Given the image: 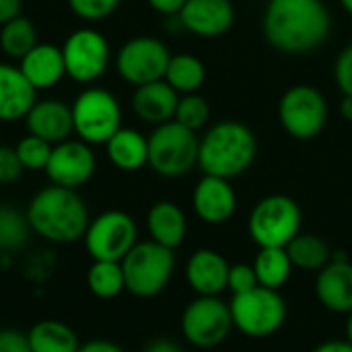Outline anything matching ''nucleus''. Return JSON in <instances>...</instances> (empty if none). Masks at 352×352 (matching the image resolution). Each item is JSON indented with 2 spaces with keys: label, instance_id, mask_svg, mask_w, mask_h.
Listing matches in <instances>:
<instances>
[{
  "label": "nucleus",
  "instance_id": "5701e85b",
  "mask_svg": "<svg viewBox=\"0 0 352 352\" xmlns=\"http://www.w3.org/2000/svg\"><path fill=\"white\" fill-rule=\"evenodd\" d=\"M146 229L155 243L175 250L186 239L188 219L186 212L175 202L159 200L146 212Z\"/></svg>",
  "mask_w": 352,
  "mask_h": 352
},
{
  "label": "nucleus",
  "instance_id": "f3484780",
  "mask_svg": "<svg viewBox=\"0 0 352 352\" xmlns=\"http://www.w3.org/2000/svg\"><path fill=\"white\" fill-rule=\"evenodd\" d=\"M192 208L206 225H225L237 210V194L231 179L202 175L192 194Z\"/></svg>",
  "mask_w": 352,
  "mask_h": 352
},
{
  "label": "nucleus",
  "instance_id": "a19ab883",
  "mask_svg": "<svg viewBox=\"0 0 352 352\" xmlns=\"http://www.w3.org/2000/svg\"><path fill=\"white\" fill-rule=\"evenodd\" d=\"M78 352H126L120 344L105 340V338H95V340H87L80 344Z\"/></svg>",
  "mask_w": 352,
  "mask_h": 352
},
{
  "label": "nucleus",
  "instance_id": "ea45409f",
  "mask_svg": "<svg viewBox=\"0 0 352 352\" xmlns=\"http://www.w3.org/2000/svg\"><path fill=\"white\" fill-rule=\"evenodd\" d=\"M146 4L163 16H177L186 0H146Z\"/></svg>",
  "mask_w": 352,
  "mask_h": 352
},
{
  "label": "nucleus",
  "instance_id": "0eeeda50",
  "mask_svg": "<svg viewBox=\"0 0 352 352\" xmlns=\"http://www.w3.org/2000/svg\"><path fill=\"white\" fill-rule=\"evenodd\" d=\"M303 225L299 204L287 194L264 196L250 212L248 233L258 248H287Z\"/></svg>",
  "mask_w": 352,
  "mask_h": 352
},
{
  "label": "nucleus",
  "instance_id": "e433bc0d",
  "mask_svg": "<svg viewBox=\"0 0 352 352\" xmlns=\"http://www.w3.org/2000/svg\"><path fill=\"white\" fill-rule=\"evenodd\" d=\"M334 80L342 95H352V43H349L334 62Z\"/></svg>",
  "mask_w": 352,
  "mask_h": 352
},
{
  "label": "nucleus",
  "instance_id": "1a4fd4ad",
  "mask_svg": "<svg viewBox=\"0 0 352 352\" xmlns=\"http://www.w3.org/2000/svg\"><path fill=\"white\" fill-rule=\"evenodd\" d=\"M278 122L295 140L320 136L328 122V101L314 85H293L278 101Z\"/></svg>",
  "mask_w": 352,
  "mask_h": 352
},
{
  "label": "nucleus",
  "instance_id": "2f4dec72",
  "mask_svg": "<svg viewBox=\"0 0 352 352\" xmlns=\"http://www.w3.org/2000/svg\"><path fill=\"white\" fill-rule=\"evenodd\" d=\"M175 122H179L182 126L200 132L208 120H210V105L208 101L198 95V93H188V95H179L177 101V109H175Z\"/></svg>",
  "mask_w": 352,
  "mask_h": 352
},
{
  "label": "nucleus",
  "instance_id": "6e6552de",
  "mask_svg": "<svg viewBox=\"0 0 352 352\" xmlns=\"http://www.w3.org/2000/svg\"><path fill=\"white\" fill-rule=\"evenodd\" d=\"M233 328L250 338H268L287 322V301L274 289L256 287L248 293L233 295L229 301Z\"/></svg>",
  "mask_w": 352,
  "mask_h": 352
},
{
  "label": "nucleus",
  "instance_id": "423d86ee",
  "mask_svg": "<svg viewBox=\"0 0 352 352\" xmlns=\"http://www.w3.org/2000/svg\"><path fill=\"white\" fill-rule=\"evenodd\" d=\"M70 107L74 134L91 146L105 144L122 128V105L105 87H85Z\"/></svg>",
  "mask_w": 352,
  "mask_h": 352
},
{
  "label": "nucleus",
  "instance_id": "cd10ccee",
  "mask_svg": "<svg viewBox=\"0 0 352 352\" xmlns=\"http://www.w3.org/2000/svg\"><path fill=\"white\" fill-rule=\"evenodd\" d=\"M165 80L179 93H198L202 85L206 82V66L200 58L192 54H175L171 56L167 70H165Z\"/></svg>",
  "mask_w": 352,
  "mask_h": 352
},
{
  "label": "nucleus",
  "instance_id": "f704fd0d",
  "mask_svg": "<svg viewBox=\"0 0 352 352\" xmlns=\"http://www.w3.org/2000/svg\"><path fill=\"white\" fill-rule=\"evenodd\" d=\"M256 287H260V285H258V276H256V270L252 264H233L229 268L227 291H231V295H241Z\"/></svg>",
  "mask_w": 352,
  "mask_h": 352
},
{
  "label": "nucleus",
  "instance_id": "dca6fc26",
  "mask_svg": "<svg viewBox=\"0 0 352 352\" xmlns=\"http://www.w3.org/2000/svg\"><path fill=\"white\" fill-rule=\"evenodd\" d=\"M316 297L332 314L352 311V262L344 252L332 254V260L318 272Z\"/></svg>",
  "mask_w": 352,
  "mask_h": 352
},
{
  "label": "nucleus",
  "instance_id": "72a5a7b5",
  "mask_svg": "<svg viewBox=\"0 0 352 352\" xmlns=\"http://www.w3.org/2000/svg\"><path fill=\"white\" fill-rule=\"evenodd\" d=\"M74 16L87 23H99L111 16L122 0H66Z\"/></svg>",
  "mask_w": 352,
  "mask_h": 352
},
{
  "label": "nucleus",
  "instance_id": "9d476101",
  "mask_svg": "<svg viewBox=\"0 0 352 352\" xmlns=\"http://www.w3.org/2000/svg\"><path fill=\"white\" fill-rule=\"evenodd\" d=\"M62 47L66 76L76 85H93L97 82L109 68L111 62V47L107 37L93 29V27H78L74 29Z\"/></svg>",
  "mask_w": 352,
  "mask_h": 352
},
{
  "label": "nucleus",
  "instance_id": "a878e982",
  "mask_svg": "<svg viewBox=\"0 0 352 352\" xmlns=\"http://www.w3.org/2000/svg\"><path fill=\"white\" fill-rule=\"evenodd\" d=\"M252 266L256 270L258 285L274 291H280L291 280L295 270L287 248H260Z\"/></svg>",
  "mask_w": 352,
  "mask_h": 352
},
{
  "label": "nucleus",
  "instance_id": "7ed1b4c3",
  "mask_svg": "<svg viewBox=\"0 0 352 352\" xmlns=\"http://www.w3.org/2000/svg\"><path fill=\"white\" fill-rule=\"evenodd\" d=\"M258 157V138L250 126L223 120L210 126L198 146V167L204 175L235 179L243 175Z\"/></svg>",
  "mask_w": 352,
  "mask_h": 352
},
{
  "label": "nucleus",
  "instance_id": "f257e3e1",
  "mask_svg": "<svg viewBox=\"0 0 352 352\" xmlns=\"http://www.w3.org/2000/svg\"><path fill=\"white\" fill-rule=\"evenodd\" d=\"M332 16L324 0H268L262 16L266 41L280 54L303 56L326 43Z\"/></svg>",
  "mask_w": 352,
  "mask_h": 352
},
{
  "label": "nucleus",
  "instance_id": "c9c22d12",
  "mask_svg": "<svg viewBox=\"0 0 352 352\" xmlns=\"http://www.w3.org/2000/svg\"><path fill=\"white\" fill-rule=\"evenodd\" d=\"M23 165L19 161V155L14 146L0 144V186L16 184L23 175Z\"/></svg>",
  "mask_w": 352,
  "mask_h": 352
},
{
  "label": "nucleus",
  "instance_id": "49530a36",
  "mask_svg": "<svg viewBox=\"0 0 352 352\" xmlns=\"http://www.w3.org/2000/svg\"><path fill=\"white\" fill-rule=\"evenodd\" d=\"M344 334H346V340L352 344V311L349 314V320H346V328H344Z\"/></svg>",
  "mask_w": 352,
  "mask_h": 352
},
{
  "label": "nucleus",
  "instance_id": "c85d7f7f",
  "mask_svg": "<svg viewBox=\"0 0 352 352\" xmlns=\"http://www.w3.org/2000/svg\"><path fill=\"white\" fill-rule=\"evenodd\" d=\"M87 289L97 299H116L126 291V278L122 262L93 260L87 270Z\"/></svg>",
  "mask_w": 352,
  "mask_h": 352
},
{
  "label": "nucleus",
  "instance_id": "79ce46f5",
  "mask_svg": "<svg viewBox=\"0 0 352 352\" xmlns=\"http://www.w3.org/2000/svg\"><path fill=\"white\" fill-rule=\"evenodd\" d=\"M23 10V0H0V25L19 16Z\"/></svg>",
  "mask_w": 352,
  "mask_h": 352
},
{
  "label": "nucleus",
  "instance_id": "a211bd4d",
  "mask_svg": "<svg viewBox=\"0 0 352 352\" xmlns=\"http://www.w3.org/2000/svg\"><path fill=\"white\" fill-rule=\"evenodd\" d=\"M23 122H25L27 134L39 136L47 140L50 144L64 142L72 138L74 134L72 107L56 97L37 99Z\"/></svg>",
  "mask_w": 352,
  "mask_h": 352
},
{
  "label": "nucleus",
  "instance_id": "a18cd8bd",
  "mask_svg": "<svg viewBox=\"0 0 352 352\" xmlns=\"http://www.w3.org/2000/svg\"><path fill=\"white\" fill-rule=\"evenodd\" d=\"M340 113L346 122H352V95H344L340 103Z\"/></svg>",
  "mask_w": 352,
  "mask_h": 352
},
{
  "label": "nucleus",
  "instance_id": "f8f14e48",
  "mask_svg": "<svg viewBox=\"0 0 352 352\" xmlns=\"http://www.w3.org/2000/svg\"><path fill=\"white\" fill-rule=\"evenodd\" d=\"M85 248L93 260L122 262L138 243L136 221L124 210H105L91 219L85 231Z\"/></svg>",
  "mask_w": 352,
  "mask_h": 352
},
{
  "label": "nucleus",
  "instance_id": "58836bf2",
  "mask_svg": "<svg viewBox=\"0 0 352 352\" xmlns=\"http://www.w3.org/2000/svg\"><path fill=\"white\" fill-rule=\"evenodd\" d=\"M0 352H31L27 334L14 328L0 330Z\"/></svg>",
  "mask_w": 352,
  "mask_h": 352
},
{
  "label": "nucleus",
  "instance_id": "ddd939ff",
  "mask_svg": "<svg viewBox=\"0 0 352 352\" xmlns=\"http://www.w3.org/2000/svg\"><path fill=\"white\" fill-rule=\"evenodd\" d=\"M182 334L196 349H214L233 330L229 303L221 297H196L182 314Z\"/></svg>",
  "mask_w": 352,
  "mask_h": 352
},
{
  "label": "nucleus",
  "instance_id": "c756f323",
  "mask_svg": "<svg viewBox=\"0 0 352 352\" xmlns=\"http://www.w3.org/2000/svg\"><path fill=\"white\" fill-rule=\"evenodd\" d=\"M37 43H39L37 29L27 16L19 14V16L10 19L8 23L0 25V50L6 58L21 60Z\"/></svg>",
  "mask_w": 352,
  "mask_h": 352
},
{
  "label": "nucleus",
  "instance_id": "6ab92c4d",
  "mask_svg": "<svg viewBox=\"0 0 352 352\" xmlns=\"http://www.w3.org/2000/svg\"><path fill=\"white\" fill-rule=\"evenodd\" d=\"M229 268L231 264L223 254L202 248L190 256L186 264V280L196 295L219 297L223 291H227Z\"/></svg>",
  "mask_w": 352,
  "mask_h": 352
},
{
  "label": "nucleus",
  "instance_id": "4468645a",
  "mask_svg": "<svg viewBox=\"0 0 352 352\" xmlns=\"http://www.w3.org/2000/svg\"><path fill=\"white\" fill-rule=\"evenodd\" d=\"M97 171V157L91 144L80 138H68L52 146L45 175L54 186L78 190L91 182Z\"/></svg>",
  "mask_w": 352,
  "mask_h": 352
},
{
  "label": "nucleus",
  "instance_id": "473e14b6",
  "mask_svg": "<svg viewBox=\"0 0 352 352\" xmlns=\"http://www.w3.org/2000/svg\"><path fill=\"white\" fill-rule=\"evenodd\" d=\"M52 146L47 140L39 138V136H33V134H25L14 151L19 155V161L23 165L25 171H45V165L50 161V155H52Z\"/></svg>",
  "mask_w": 352,
  "mask_h": 352
},
{
  "label": "nucleus",
  "instance_id": "f03ea898",
  "mask_svg": "<svg viewBox=\"0 0 352 352\" xmlns=\"http://www.w3.org/2000/svg\"><path fill=\"white\" fill-rule=\"evenodd\" d=\"M25 214L31 231L43 241L56 245H68L82 239L91 223L87 202L80 194L54 184L33 194Z\"/></svg>",
  "mask_w": 352,
  "mask_h": 352
},
{
  "label": "nucleus",
  "instance_id": "412c9836",
  "mask_svg": "<svg viewBox=\"0 0 352 352\" xmlns=\"http://www.w3.org/2000/svg\"><path fill=\"white\" fill-rule=\"evenodd\" d=\"M19 70L35 91H47L66 76L62 47L54 43H37L27 56L19 60Z\"/></svg>",
  "mask_w": 352,
  "mask_h": 352
},
{
  "label": "nucleus",
  "instance_id": "9b49d317",
  "mask_svg": "<svg viewBox=\"0 0 352 352\" xmlns=\"http://www.w3.org/2000/svg\"><path fill=\"white\" fill-rule=\"evenodd\" d=\"M171 60L169 47L153 35H136L122 43L116 54V70L120 78L132 87L163 80Z\"/></svg>",
  "mask_w": 352,
  "mask_h": 352
},
{
  "label": "nucleus",
  "instance_id": "c03bdc74",
  "mask_svg": "<svg viewBox=\"0 0 352 352\" xmlns=\"http://www.w3.org/2000/svg\"><path fill=\"white\" fill-rule=\"evenodd\" d=\"M314 352H352V344L344 338V340H328L322 342L320 346H316Z\"/></svg>",
  "mask_w": 352,
  "mask_h": 352
},
{
  "label": "nucleus",
  "instance_id": "de8ad7c7",
  "mask_svg": "<svg viewBox=\"0 0 352 352\" xmlns=\"http://www.w3.org/2000/svg\"><path fill=\"white\" fill-rule=\"evenodd\" d=\"M340 4H342V8H344L349 14H352V0H340Z\"/></svg>",
  "mask_w": 352,
  "mask_h": 352
},
{
  "label": "nucleus",
  "instance_id": "aec40b11",
  "mask_svg": "<svg viewBox=\"0 0 352 352\" xmlns=\"http://www.w3.org/2000/svg\"><path fill=\"white\" fill-rule=\"evenodd\" d=\"M179 93L163 78L134 87L132 93V111L134 116L151 126H161L175 118Z\"/></svg>",
  "mask_w": 352,
  "mask_h": 352
},
{
  "label": "nucleus",
  "instance_id": "4c0bfd02",
  "mask_svg": "<svg viewBox=\"0 0 352 352\" xmlns=\"http://www.w3.org/2000/svg\"><path fill=\"white\" fill-rule=\"evenodd\" d=\"M52 270H54V258H52V254H45V252L31 256V260L27 262V268H25L27 276L35 283L45 280L52 274Z\"/></svg>",
  "mask_w": 352,
  "mask_h": 352
},
{
  "label": "nucleus",
  "instance_id": "2eb2a0df",
  "mask_svg": "<svg viewBox=\"0 0 352 352\" xmlns=\"http://www.w3.org/2000/svg\"><path fill=\"white\" fill-rule=\"evenodd\" d=\"M175 19L188 33L202 39H214L231 31L235 6L231 0H186Z\"/></svg>",
  "mask_w": 352,
  "mask_h": 352
},
{
  "label": "nucleus",
  "instance_id": "4be33fe9",
  "mask_svg": "<svg viewBox=\"0 0 352 352\" xmlns=\"http://www.w3.org/2000/svg\"><path fill=\"white\" fill-rule=\"evenodd\" d=\"M35 101L37 91L23 76L19 66L0 62V122L25 120Z\"/></svg>",
  "mask_w": 352,
  "mask_h": 352
},
{
  "label": "nucleus",
  "instance_id": "b1692460",
  "mask_svg": "<svg viewBox=\"0 0 352 352\" xmlns=\"http://www.w3.org/2000/svg\"><path fill=\"white\" fill-rule=\"evenodd\" d=\"M109 163L120 171H140L148 165V138L136 128H120L105 144Z\"/></svg>",
  "mask_w": 352,
  "mask_h": 352
},
{
  "label": "nucleus",
  "instance_id": "39448f33",
  "mask_svg": "<svg viewBox=\"0 0 352 352\" xmlns=\"http://www.w3.org/2000/svg\"><path fill=\"white\" fill-rule=\"evenodd\" d=\"M126 291L138 299H151L163 293L175 270L173 250L148 241H138L122 260Z\"/></svg>",
  "mask_w": 352,
  "mask_h": 352
},
{
  "label": "nucleus",
  "instance_id": "20e7f679",
  "mask_svg": "<svg viewBox=\"0 0 352 352\" xmlns=\"http://www.w3.org/2000/svg\"><path fill=\"white\" fill-rule=\"evenodd\" d=\"M198 132L175 120L155 126L148 136V167L165 179L184 177L198 167Z\"/></svg>",
  "mask_w": 352,
  "mask_h": 352
},
{
  "label": "nucleus",
  "instance_id": "bb28decb",
  "mask_svg": "<svg viewBox=\"0 0 352 352\" xmlns=\"http://www.w3.org/2000/svg\"><path fill=\"white\" fill-rule=\"evenodd\" d=\"M287 254L295 268L307 272H320L332 260V250L326 239L303 231L287 245Z\"/></svg>",
  "mask_w": 352,
  "mask_h": 352
},
{
  "label": "nucleus",
  "instance_id": "37998d69",
  "mask_svg": "<svg viewBox=\"0 0 352 352\" xmlns=\"http://www.w3.org/2000/svg\"><path fill=\"white\" fill-rule=\"evenodd\" d=\"M144 352H184V349L167 338H157L153 342H148V346L144 349Z\"/></svg>",
  "mask_w": 352,
  "mask_h": 352
},
{
  "label": "nucleus",
  "instance_id": "393cba45",
  "mask_svg": "<svg viewBox=\"0 0 352 352\" xmlns=\"http://www.w3.org/2000/svg\"><path fill=\"white\" fill-rule=\"evenodd\" d=\"M31 352H78L76 332L60 320H41L27 332Z\"/></svg>",
  "mask_w": 352,
  "mask_h": 352
},
{
  "label": "nucleus",
  "instance_id": "7c9ffc66",
  "mask_svg": "<svg viewBox=\"0 0 352 352\" xmlns=\"http://www.w3.org/2000/svg\"><path fill=\"white\" fill-rule=\"evenodd\" d=\"M31 225L27 214L10 204H0V252L16 254L31 239Z\"/></svg>",
  "mask_w": 352,
  "mask_h": 352
}]
</instances>
